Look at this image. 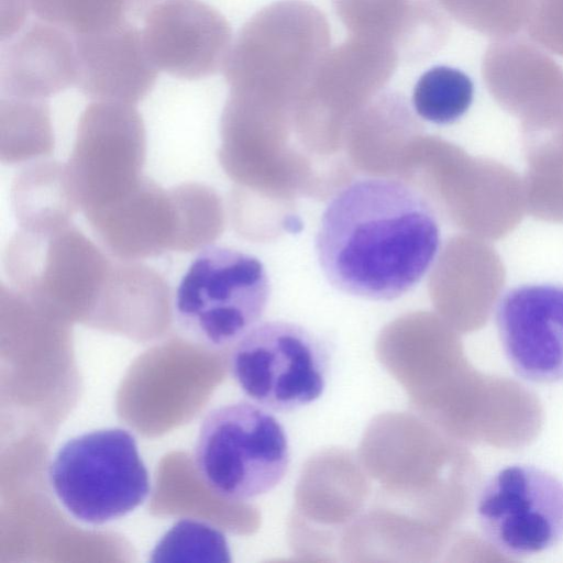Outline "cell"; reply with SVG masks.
Segmentation results:
<instances>
[{"mask_svg":"<svg viewBox=\"0 0 563 563\" xmlns=\"http://www.w3.org/2000/svg\"><path fill=\"white\" fill-rule=\"evenodd\" d=\"M441 230L430 201L409 184L354 179L327 203L314 238L319 266L336 290L391 301L415 288L434 264Z\"/></svg>","mask_w":563,"mask_h":563,"instance_id":"cell-1","label":"cell"},{"mask_svg":"<svg viewBox=\"0 0 563 563\" xmlns=\"http://www.w3.org/2000/svg\"><path fill=\"white\" fill-rule=\"evenodd\" d=\"M195 465L206 486L241 503L273 490L290 463L288 437L268 409L245 400L210 410L201 421Z\"/></svg>","mask_w":563,"mask_h":563,"instance_id":"cell-2","label":"cell"},{"mask_svg":"<svg viewBox=\"0 0 563 563\" xmlns=\"http://www.w3.org/2000/svg\"><path fill=\"white\" fill-rule=\"evenodd\" d=\"M269 297V277L256 256L209 245L183 276L174 309L188 336L210 349H221L257 324Z\"/></svg>","mask_w":563,"mask_h":563,"instance_id":"cell-3","label":"cell"},{"mask_svg":"<svg viewBox=\"0 0 563 563\" xmlns=\"http://www.w3.org/2000/svg\"><path fill=\"white\" fill-rule=\"evenodd\" d=\"M51 486L77 520L102 525L142 505L148 472L128 430L108 428L68 440L49 465Z\"/></svg>","mask_w":563,"mask_h":563,"instance_id":"cell-4","label":"cell"},{"mask_svg":"<svg viewBox=\"0 0 563 563\" xmlns=\"http://www.w3.org/2000/svg\"><path fill=\"white\" fill-rule=\"evenodd\" d=\"M324 14L303 0L276 1L253 15L231 46L223 70L231 92L308 86L330 48Z\"/></svg>","mask_w":563,"mask_h":563,"instance_id":"cell-5","label":"cell"},{"mask_svg":"<svg viewBox=\"0 0 563 563\" xmlns=\"http://www.w3.org/2000/svg\"><path fill=\"white\" fill-rule=\"evenodd\" d=\"M121 265L122 260L109 258L71 222L19 228L3 253L11 286L46 303L106 307Z\"/></svg>","mask_w":563,"mask_h":563,"instance_id":"cell-6","label":"cell"},{"mask_svg":"<svg viewBox=\"0 0 563 563\" xmlns=\"http://www.w3.org/2000/svg\"><path fill=\"white\" fill-rule=\"evenodd\" d=\"M230 369L255 404L290 412L321 397L330 354L321 338L303 325L273 320L254 325L235 342Z\"/></svg>","mask_w":563,"mask_h":563,"instance_id":"cell-7","label":"cell"},{"mask_svg":"<svg viewBox=\"0 0 563 563\" xmlns=\"http://www.w3.org/2000/svg\"><path fill=\"white\" fill-rule=\"evenodd\" d=\"M146 134L133 104L95 101L82 112L66 167L84 214L117 203L144 179Z\"/></svg>","mask_w":563,"mask_h":563,"instance_id":"cell-8","label":"cell"},{"mask_svg":"<svg viewBox=\"0 0 563 563\" xmlns=\"http://www.w3.org/2000/svg\"><path fill=\"white\" fill-rule=\"evenodd\" d=\"M476 517L486 540L507 556L547 551L563 540V482L533 465L504 467L482 487Z\"/></svg>","mask_w":563,"mask_h":563,"instance_id":"cell-9","label":"cell"},{"mask_svg":"<svg viewBox=\"0 0 563 563\" xmlns=\"http://www.w3.org/2000/svg\"><path fill=\"white\" fill-rule=\"evenodd\" d=\"M505 356L521 378L563 382V286L526 284L508 289L495 310Z\"/></svg>","mask_w":563,"mask_h":563,"instance_id":"cell-10","label":"cell"},{"mask_svg":"<svg viewBox=\"0 0 563 563\" xmlns=\"http://www.w3.org/2000/svg\"><path fill=\"white\" fill-rule=\"evenodd\" d=\"M141 33L154 66L183 79H199L223 69L232 46L225 18L200 0L154 4Z\"/></svg>","mask_w":563,"mask_h":563,"instance_id":"cell-11","label":"cell"},{"mask_svg":"<svg viewBox=\"0 0 563 563\" xmlns=\"http://www.w3.org/2000/svg\"><path fill=\"white\" fill-rule=\"evenodd\" d=\"M85 217L99 242L117 258L137 261L179 252L175 187L164 189L144 177L122 200Z\"/></svg>","mask_w":563,"mask_h":563,"instance_id":"cell-12","label":"cell"},{"mask_svg":"<svg viewBox=\"0 0 563 563\" xmlns=\"http://www.w3.org/2000/svg\"><path fill=\"white\" fill-rule=\"evenodd\" d=\"M77 87L95 101L134 104L156 81L157 68L142 33L123 22L109 30L74 37Z\"/></svg>","mask_w":563,"mask_h":563,"instance_id":"cell-13","label":"cell"},{"mask_svg":"<svg viewBox=\"0 0 563 563\" xmlns=\"http://www.w3.org/2000/svg\"><path fill=\"white\" fill-rule=\"evenodd\" d=\"M47 22L8 38L1 54L2 97L44 100L77 81L74 37Z\"/></svg>","mask_w":563,"mask_h":563,"instance_id":"cell-14","label":"cell"},{"mask_svg":"<svg viewBox=\"0 0 563 563\" xmlns=\"http://www.w3.org/2000/svg\"><path fill=\"white\" fill-rule=\"evenodd\" d=\"M11 201L19 228H52L71 222L79 207L71 194L65 164L31 162L14 177Z\"/></svg>","mask_w":563,"mask_h":563,"instance_id":"cell-15","label":"cell"},{"mask_svg":"<svg viewBox=\"0 0 563 563\" xmlns=\"http://www.w3.org/2000/svg\"><path fill=\"white\" fill-rule=\"evenodd\" d=\"M350 35L391 43L400 55L409 47L424 0H332Z\"/></svg>","mask_w":563,"mask_h":563,"instance_id":"cell-16","label":"cell"},{"mask_svg":"<svg viewBox=\"0 0 563 563\" xmlns=\"http://www.w3.org/2000/svg\"><path fill=\"white\" fill-rule=\"evenodd\" d=\"M0 126L3 163H21L53 152L51 117L44 100L2 97Z\"/></svg>","mask_w":563,"mask_h":563,"instance_id":"cell-17","label":"cell"},{"mask_svg":"<svg viewBox=\"0 0 563 563\" xmlns=\"http://www.w3.org/2000/svg\"><path fill=\"white\" fill-rule=\"evenodd\" d=\"M474 99V84L462 70L435 66L417 81L413 108L422 119L435 124H451L461 119Z\"/></svg>","mask_w":563,"mask_h":563,"instance_id":"cell-18","label":"cell"},{"mask_svg":"<svg viewBox=\"0 0 563 563\" xmlns=\"http://www.w3.org/2000/svg\"><path fill=\"white\" fill-rule=\"evenodd\" d=\"M135 0H29L30 8L44 22L73 37L114 27L124 21Z\"/></svg>","mask_w":563,"mask_h":563,"instance_id":"cell-19","label":"cell"},{"mask_svg":"<svg viewBox=\"0 0 563 563\" xmlns=\"http://www.w3.org/2000/svg\"><path fill=\"white\" fill-rule=\"evenodd\" d=\"M151 561L231 562L225 536L216 527L181 519L168 530L152 552Z\"/></svg>","mask_w":563,"mask_h":563,"instance_id":"cell-20","label":"cell"},{"mask_svg":"<svg viewBox=\"0 0 563 563\" xmlns=\"http://www.w3.org/2000/svg\"><path fill=\"white\" fill-rule=\"evenodd\" d=\"M157 0H135V5L140 12H143L148 5L154 4Z\"/></svg>","mask_w":563,"mask_h":563,"instance_id":"cell-21","label":"cell"}]
</instances>
